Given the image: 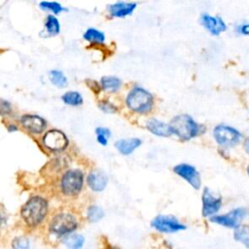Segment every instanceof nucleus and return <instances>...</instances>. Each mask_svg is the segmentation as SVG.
<instances>
[{
  "instance_id": "nucleus-10",
  "label": "nucleus",
  "mask_w": 249,
  "mask_h": 249,
  "mask_svg": "<svg viewBox=\"0 0 249 249\" xmlns=\"http://www.w3.org/2000/svg\"><path fill=\"white\" fill-rule=\"evenodd\" d=\"M173 171L189 182L194 189L198 190L200 188V175L193 165L189 163H180L173 167Z\"/></svg>"
},
{
  "instance_id": "nucleus-24",
  "label": "nucleus",
  "mask_w": 249,
  "mask_h": 249,
  "mask_svg": "<svg viewBox=\"0 0 249 249\" xmlns=\"http://www.w3.org/2000/svg\"><path fill=\"white\" fill-rule=\"evenodd\" d=\"M50 80L53 85L58 87V88H63L67 85V79L64 76V74L59 71V70H52L49 73Z\"/></svg>"
},
{
  "instance_id": "nucleus-15",
  "label": "nucleus",
  "mask_w": 249,
  "mask_h": 249,
  "mask_svg": "<svg viewBox=\"0 0 249 249\" xmlns=\"http://www.w3.org/2000/svg\"><path fill=\"white\" fill-rule=\"evenodd\" d=\"M136 8V3L132 2H117L108 7L112 17L124 18L130 15Z\"/></svg>"
},
{
  "instance_id": "nucleus-27",
  "label": "nucleus",
  "mask_w": 249,
  "mask_h": 249,
  "mask_svg": "<svg viewBox=\"0 0 249 249\" xmlns=\"http://www.w3.org/2000/svg\"><path fill=\"white\" fill-rule=\"evenodd\" d=\"M40 7L43 9V10H49L54 14H58L62 11H65V9L57 2H47V1H44V2H41L40 3Z\"/></svg>"
},
{
  "instance_id": "nucleus-13",
  "label": "nucleus",
  "mask_w": 249,
  "mask_h": 249,
  "mask_svg": "<svg viewBox=\"0 0 249 249\" xmlns=\"http://www.w3.org/2000/svg\"><path fill=\"white\" fill-rule=\"evenodd\" d=\"M20 123L31 133H41L47 126L46 121L37 115H24L21 117Z\"/></svg>"
},
{
  "instance_id": "nucleus-1",
  "label": "nucleus",
  "mask_w": 249,
  "mask_h": 249,
  "mask_svg": "<svg viewBox=\"0 0 249 249\" xmlns=\"http://www.w3.org/2000/svg\"><path fill=\"white\" fill-rule=\"evenodd\" d=\"M48 202L41 196H33L22 206L20 215L22 220L29 227L38 226L46 217Z\"/></svg>"
},
{
  "instance_id": "nucleus-21",
  "label": "nucleus",
  "mask_w": 249,
  "mask_h": 249,
  "mask_svg": "<svg viewBox=\"0 0 249 249\" xmlns=\"http://www.w3.org/2000/svg\"><path fill=\"white\" fill-rule=\"evenodd\" d=\"M45 28L49 35L54 36L58 34L60 30V25L57 18L53 15H49L45 21Z\"/></svg>"
},
{
  "instance_id": "nucleus-34",
  "label": "nucleus",
  "mask_w": 249,
  "mask_h": 249,
  "mask_svg": "<svg viewBox=\"0 0 249 249\" xmlns=\"http://www.w3.org/2000/svg\"><path fill=\"white\" fill-rule=\"evenodd\" d=\"M108 249H119V248L114 247V246H109V247H108Z\"/></svg>"
},
{
  "instance_id": "nucleus-33",
  "label": "nucleus",
  "mask_w": 249,
  "mask_h": 249,
  "mask_svg": "<svg viewBox=\"0 0 249 249\" xmlns=\"http://www.w3.org/2000/svg\"><path fill=\"white\" fill-rule=\"evenodd\" d=\"M8 129H9V131H15V130H17L18 129V127L17 126H15V125H13V124H10L9 125V127H8Z\"/></svg>"
},
{
  "instance_id": "nucleus-4",
  "label": "nucleus",
  "mask_w": 249,
  "mask_h": 249,
  "mask_svg": "<svg viewBox=\"0 0 249 249\" xmlns=\"http://www.w3.org/2000/svg\"><path fill=\"white\" fill-rule=\"evenodd\" d=\"M78 227V221L70 213H59L55 215L50 223V232L53 235L60 237L69 235Z\"/></svg>"
},
{
  "instance_id": "nucleus-35",
  "label": "nucleus",
  "mask_w": 249,
  "mask_h": 249,
  "mask_svg": "<svg viewBox=\"0 0 249 249\" xmlns=\"http://www.w3.org/2000/svg\"><path fill=\"white\" fill-rule=\"evenodd\" d=\"M247 173H248V175H249V164H248V166H247Z\"/></svg>"
},
{
  "instance_id": "nucleus-19",
  "label": "nucleus",
  "mask_w": 249,
  "mask_h": 249,
  "mask_svg": "<svg viewBox=\"0 0 249 249\" xmlns=\"http://www.w3.org/2000/svg\"><path fill=\"white\" fill-rule=\"evenodd\" d=\"M122 82L119 78L113 76H105L100 80V86L104 90L114 92L121 88Z\"/></svg>"
},
{
  "instance_id": "nucleus-3",
  "label": "nucleus",
  "mask_w": 249,
  "mask_h": 249,
  "mask_svg": "<svg viewBox=\"0 0 249 249\" xmlns=\"http://www.w3.org/2000/svg\"><path fill=\"white\" fill-rule=\"evenodd\" d=\"M153 103V95L140 87L133 88L126 97L127 107L137 113H146L150 111Z\"/></svg>"
},
{
  "instance_id": "nucleus-2",
  "label": "nucleus",
  "mask_w": 249,
  "mask_h": 249,
  "mask_svg": "<svg viewBox=\"0 0 249 249\" xmlns=\"http://www.w3.org/2000/svg\"><path fill=\"white\" fill-rule=\"evenodd\" d=\"M171 131L182 140H190L204 130V127L198 124L189 115L175 116L169 124Z\"/></svg>"
},
{
  "instance_id": "nucleus-11",
  "label": "nucleus",
  "mask_w": 249,
  "mask_h": 249,
  "mask_svg": "<svg viewBox=\"0 0 249 249\" xmlns=\"http://www.w3.org/2000/svg\"><path fill=\"white\" fill-rule=\"evenodd\" d=\"M43 142L48 149L54 152L64 150L68 145V140L65 134L56 129L48 131L43 138Z\"/></svg>"
},
{
  "instance_id": "nucleus-23",
  "label": "nucleus",
  "mask_w": 249,
  "mask_h": 249,
  "mask_svg": "<svg viewBox=\"0 0 249 249\" xmlns=\"http://www.w3.org/2000/svg\"><path fill=\"white\" fill-rule=\"evenodd\" d=\"M61 99L65 104L72 106H78L83 103V97L77 91H67L61 96Z\"/></svg>"
},
{
  "instance_id": "nucleus-32",
  "label": "nucleus",
  "mask_w": 249,
  "mask_h": 249,
  "mask_svg": "<svg viewBox=\"0 0 249 249\" xmlns=\"http://www.w3.org/2000/svg\"><path fill=\"white\" fill-rule=\"evenodd\" d=\"M243 148H244V151L249 155V137H247V138L244 140Z\"/></svg>"
},
{
  "instance_id": "nucleus-31",
  "label": "nucleus",
  "mask_w": 249,
  "mask_h": 249,
  "mask_svg": "<svg viewBox=\"0 0 249 249\" xmlns=\"http://www.w3.org/2000/svg\"><path fill=\"white\" fill-rule=\"evenodd\" d=\"M11 112V106L10 103L6 100H1V113L2 115L9 114Z\"/></svg>"
},
{
  "instance_id": "nucleus-17",
  "label": "nucleus",
  "mask_w": 249,
  "mask_h": 249,
  "mask_svg": "<svg viewBox=\"0 0 249 249\" xmlns=\"http://www.w3.org/2000/svg\"><path fill=\"white\" fill-rule=\"evenodd\" d=\"M147 128L150 130L153 134L159 135V136H169L172 133L171 128L169 124H166L165 123H162L156 119H151L147 122Z\"/></svg>"
},
{
  "instance_id": "nucleus-30",
  "label": "nucleus",
  "mask_w": 249,
  "mask_h": 249,
  "mask_svg": "<svg viewBox=\"0 0 249 249\" xmlns=\"http://www.w3.org/2000/svg\"><path fill=\"white\" fill-rule=\"evenodd\" d=\"M99 108L106 113H115L117 111L116 106L109 101H101L99 103Z\"/></svg>"
},
{
  "instance_id": "nucleus-5",
  "label": "nucleus",
  "mask_w": 249,
  "mask_h": 249,
  "mask_svg": "<svg viewBox=\"0 0 249 249\" xmlns=\"http://www.w3.org/2000/svg\"><path fill=\"white\" fill-rule=\"evenodd\" d=\"M247 216L248 210L245 207H236L225 214L215 215L211 217L209 221L224 228L235 230L237 227L243 224V221Z\"/></svg>"
},
{
  "instance_id": "nucleus-22",
  "label": "nucleus",
  "mask_w": 249,
  "mask_h": 249,
  "mask_svg": "<svg viewBox=\"0 0 249 249\" xmlns=\"http://www.w3.org/2000/svg\"><path fill=\"white\" fill-rule=\"evenodd\" d=\"M84 39L91 43H103L105 40V35L100 30L95 28H89L84 33Z\"/></svg>"
},
{
  "instance_id": "nucleus-16",
  "label": "nucleus",
  "mask_w": 249,
  "mask_h": 249,
  "mask_svg": "<svg viewBox=\"0 0 249 249\" xmlns=\"http://www.w3.org/2000/svg\"><path fill=\"white\" fill-rule=\"evenodd\" d=\"M142 141L139 138H127V139H120L115 143V147L118 151L124 155H130L137 147L141 145Z\"/></svg>"
},
{
  "instance_id": "nucleus-6",
  "label": "nucleus",
  "mask_w": 249,
  "mask_h": 249,
  "mask_svg": "<svg viewBox=\"0 0 249 249\" xmlns=\"http://www.w3.org/2000/svg\"><path fill=\"white\" fill-rule=\"evenodd\" d=\"M213 136L220 146L226 148L237 145L242 139V134L237 129L223 124L215 126Z\"/></svg>"
},
{
  "instance_id": "nucleus-8",
  "label": "nucleus",
  "mask_w": 249,
  "mask_h": 249,
  "mask_svg": "<svg viewBox=\"0 0 249 249\" xmlns=\"http://www.w3.org/2000/svg\"><path fill=\"white\" fill-rule=\"evenodd\" d=\"M151 225L155 230L166 233L176 232L186 229V226L183 225L178 219L169 215H159L155 217L152 220Z\"/></svg>"
},
{
  "instance_id": "nucleus-12",
  "label": "nucleus",
  "mask_w": 249,
  "mask_h": 249,
  "mask_svg": "<svg viewBox=\"0 0 249 249\" xmlns=\"http://www.w3.org/2000/svg\"><path fill=\"white\" fill-rule=\"evenodd\" d=\"M200 22L212 35L217 36L227 29L226 22L219 16L213 17L208 14H202L200 17Z\"/></svg>"
},
{
  "instance_id": "nucleus-7",
  "label": "nucleus",
  "mask_w": 249,
  "mask_h": 249,
  "mask_svg": "<svg viewBox=\"0 0 249 249\" xmlns=\"http://www.w3.org/2000/svg\"><path fill=\"white\" fill-rule=\"evenodd\" d=\"M84 176L79 169H71L64 173L61 178L60 188L66 196H76L80 193L83 187Z\"/></svg>"
},
{
  "instance_id": "nucleus-14",
  "label": "nucleus",
  "mask_w": 249,
  "mask_h": 249,
  "mask_svg": "<svg viewBox=\"0 0 249 249\" xmlns=\"http://www.w3.org/2000/svg\"><path fill=\"white\" fill-rule=\"evenodd\" d=\"M88 185L94 192H101L108 183L107 175L101 170H92L88 176Z\"/></svg>"
},
{
  "instance_id": "nucleus-25",
  "label": "nucleus",
  "mask_w": 249,
  "mask_h": 249,
  "mask_svg": "<svg viewBox=\"0 0 249 249\" xmlns=\"http://www.w3.org/2000/svg\"><path fill=\"white\" fill-rule=\"evenodd\" d=\"M87 216L89 221L90 222H97L100 219L103 218L104 216V211L101 207L97 206V205H91L88 208L87 211Z\"/></svg>"
},
{
  "instance_id": "nucleus-20",
  "label": "nucleus",
  "mask_w": 249,
  "mask_h": 249,
  "mask_svg": "<svg viewBox=\"0 0 249 249\" xmlns=\"http://www.w3.org/2000/svg\"><path fill=\"white\" fill-rule=\"evenodd\" d=\"M63 242L67 249H82L85 242V238L81 234L71 233L65 236Z\"/></svg>"
},
{
  "instance_id": "nucleus-18",
  "label": "nucleus",
  "mask_w": 249,
  "mask_h": 249,
  "mask_svg": "<svg viewBox=\"0 0 249 249\" xmlns=\"http://www.w3.org/2000/svg\"><path fill=\"white\" fill-rule=\"evenodd\" d=\"M232 236L235 242L240 243L246 249H249V224H241L233 230Z\"/></svg>"
},
{
  "instance_id": "nucleus-28",
  "label": "nucleus",
  "mask_w": 249,
  "mask_h": 249,
  "mask_svg": "<svg viewBox=\"0 0 249 249\" xmlns=\"http://www.w3.org/2000/svg\"><path fill=\"white\" fill-rule=\"evenodd\" d=\"M12 246L14 249H29V240L23 236L17 237L13 240Z\"/></svg>"
},
{
  "instance_id": "nucleus-26",
  "label": "nucleus",
  "mask_w": 249,
  "mask_h": 249,
  "mask_svg": "<svg viewBox=\"0 0 249 249\" xmlns=\"http://www.w3.org/2000/svg\"><path fill=\"white\" fill-rule=\"evenodd\" d=\"M95 133H96V137H97V141L98 143H100L101 145H106L108 142V138L111 136V132L108 128L106 127H97L95 129Z\"/></svg>"
},
{
  "instance_id": "nucleus-29",
  "label": "nucleus",
  "mask_w": 249,
  "mask_h": 249,
  "mask_svg": "<svg viewBox=\"0 0 249 249\" xmlns=\"http://www.w3.org/2000/svg\"><path fill=\"white\" fill-rule=\"evenodd\" d=\"M234 31L237 34L249 36V22H242L238 23L234 26Z\"/></svg>"
},
{
  "instance_id": "nucleus-9",
  "label": "nucleus",
  "mask_w": 249,
  "mask_h": 249,
  "mask_svg": "<svg viewBox=\"0 0 249 249\" xmlns=\"http://www.w3.org/2000/svg\"><path fill=\"white\" fill-rule=\"evenodd\" d=\"M201 201L202 216L209 219L217 215V213L222 207V197L212 193L211 190L208 188H204L201 196Z\"/></svg>"
}]
</instances>
